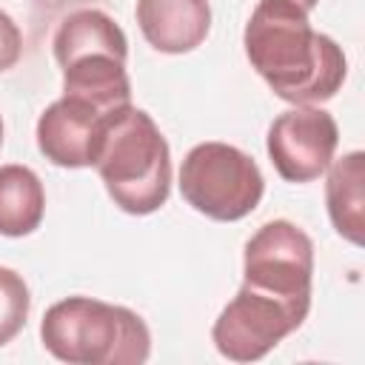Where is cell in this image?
I'll return each mask as SVG.
<instances>
[{
  "label": "cell",
  "instance_id": "6da1fadb",
  "mask_svg": "<svg viewBox=\"0 0 365 365\" xmlns=\"http://www.w3.org/2000/svg\"><path fill=\"white\" fill-rule=\"evenodd\" d=\"M242 46L251 68L294 106L331 100L348 74L336 40L314 31L308 11L294 0H259L245 23Z\"/></svg>",
  "mask_w": 365,
  "mask_h": 365
},
{
  "label": "cell",
  "instance_id": "7a4b0ae2",
  "mask_svg": "<svg viewBox=\"0 0 365 365\" xmlns=\"http://www.w3.org/2000/svg\"><path fill=\"white\" fill-rule=\"evenodd\" d=\"M94 168L114 205L125 214H154L171 194L168 143L151 114L131 103L108 120Z\"/></svg>",
  "mask_w": 365,
  "mask_h": 365
},
{
  "label": "cell",
  "instance_id": "3957f363",
  "mask_svg": "<svg viewBox=\"0 0 365 365\" xmlns=\"http://www.w3.org/2000/svg\"><path fill=\"white\" fill-rule=\"evenodd\" d=\"M43 348L68 365H143L151 331L140 314L94 297H66L40 322Z\"/></svg>",
  "mask_w": 365,
  "mask_h": 365
},
{
  "label": "cell",
  "instance_id": "277c9868",
  "mask_svg": "<svg viewBox=\"0 0 365 365\" xmlns=\"http://www.w3.org/2000/svg\"><path fill=\"white\" fill-rule=\"evenodd\" d=\"M51 46L63 71V94L83 97L106 111L131 103V80L125 71L128 40L111 14L100 9L66 14Z\"/></svg>",
  "mask_w": 365,
  "mask_h": 365
},
{
  "label": "cell",
  "instance_id": "5b68a950",
  "mask_svg": "<svg viewBox=\"0 0 365 365\" xmlns=\"http://www.w3.org/2000/svg\"><path fill=\"white\" fill-rule=\"evenodd\" d=\"M265 191V180L251 154L237 145L208 140L194 145L180 165L182 200L208 220L237 222L248 217Z\"/></svg>",
  "mask_w": 365,
  "mask_h": 365
},
{
  "label": "cell",
  "instance_id": "8992f818",
  "mask_svg": "<svg viewBox=\"0 0 365 365\" xmlns=\"http://www.w3.org/2000/svg\"><path fill=\"white\" fill-rule=\"evenodd\" d=\"M242 282L285 302L311 308V237L291 220H271L259 225L242 251Z\"/></svg>",
  "mask_w": 365,
  "mask_h": 365
},
{
  "label": "cell",
  "instance_id": "52a82bcc",
  "mask_svg": "<svg viewBox=\"0 0 365 365\" xmlns=\"http://www.w3.org/2000/svg\"><path fill=\"white\" fill-rule=\"evenodd\" d=\"M308 311L311 308L285 302L242 282L237 297L214 319V348L231 362H257L294 334Z\"/></svg>",
  "mask_w": 365,
  "mask_h": 365
},
{
  "label": "cell",
  "instance_id": "ba28073f",
  "mask_svg": "<svg viewBox=\"0 0 365 365\" xmlns=\"http://www.w3.org/2000/svg\"><path fill=\"white\" fill-rule=\"evenodd\" d=\"M336 145L339 125L319 106H294L277 114L265 137L268 157L288 182H311L325 174Z\"/></svg>",
  "mask_w": 365,
  "mask_h": 365
},
{
  "label": "cell",
  "instance_id": "9c48e42d",
  "mask_svg": "<svg viewBox=\"0 0 365 365\" xmlns=\"http://www.w3.org/2000/svg\"><path fill=\"white\" fill-rule=\"evenodd\" d=\"M120 111V108H117ZM117 111H106L83 97L63 94L37 120V148L60 168H88L94 165L100 140L108 120Z\"/></svg>",
  "mask_w": 365,
  "mask_h": 365
},
{
  "label": "cell",
  "instance_id": "30bf717a",
  "mask_svg": "<svg viewBox=\"0 0 365 365\" xmlns=\"http://www.w3.org/2000/svg\"><path fill=\"white\" fill-rule=\"evenodd\" d=\"M137 26L163 54L194 51L211 31L208 0H137Z\"/></svg>",
  "mask_w": 365,
  "mask_h": 365
},
{
  "label": "cell",
  "instance_id": "8fae6325",
  "mask_svg": "<svg viewBox=\"0 0 365 365\" xmlns=\"http://www.w3.org/2000/svg\"><path fill=\"white\" fill-rule=\"evenodd\" d=\"M325 205L336 234L354 245H362L365 234V154L348 151L331 160L325 168Z\"/></svg>",
  "mask_w": 365,
  "mask_h": 365
},
{
  "label": "cell",
  "instance_id": "7c38bea8",
  "mask_svg": "<svg viewBox=\"0 0 365 365\" xmlns=\"http://www.w3.org/2000/svg\"><path fill=\"white\" fill-rule=\"evenodd\" d=\"M46 211V191L29 165H0V234L29 237L40 228Z\"/></svg>",
  "mask_w": 365,
  "mask_h": 365
},
{
  "label": "cell",
  "instance_id": "4fadbf2b",
  "mask_svg": "<svg viewBox=\"0 0 365 365\" xmlns=\"http://www.w3.org/2000/svg\"><path fill=\"white\" fill-rule=\"evenodd\" d=\"M31 311V294L14 268L0 265V348L9 345L26 325Z\"/></svg>",
  "mask_w": 365,
  "mask_h": 365
},
{
  "label": "cell",
  "instance_id": "5bb4252c",
  "mask_svg": "<svg viewBox=\"0 0 365 365\" xmlns=\"http://www.w3.org/2000/svg\"><path fill=\"white\" fill-rule=\"evenodd\" d=\"M20 54H23V31L11 20V14L0 9V74L14 68Z\"/></svg>",
  "mask_w": 365,
  "mask_h": 365
},
{
  "label": "cell",
  "instance_id": "9a60e30c",
  "mask_svg": "<svg viewBox=\"0 0 365 365\" xmlns=\"http://www.w3.org/2000/svg\"><path fill=\"white\" fill-rule=\"evenodd\" d=\"M294 3H299L305 11H311V9H317V6H319V0H294Z\"/></svg>",
  "mask_w": 365,
  "mask_h": 365
},
{
  "label": "cell",
  "instance_id": "2e32d148",
  "mask_svg": "<svg viewBox=\"0 0 365 365\" xmlns=\"http://www.w3.org/2000/svg\"><path fill=\"white\" fill-rule=\"evenodd\" d=\"M0 145H3V117H0Z\"/></svg>",
  "mask_w": 365,
  "mask_h": 365
}]
</instances>
